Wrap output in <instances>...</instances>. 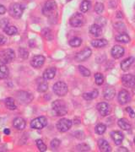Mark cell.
<instances>
[{
  "label": "cell",
  "instance_id": "ee69618b",
  "mask_svg": "<svg viewBox=\"0 0 135 152\" xmlns=\"http://www.w3.org/2000/svg\"><path fill=\"white\" fill-rule=\"evenodd\" d=\"M8 25H9V20H7V19H4V20H2V21L0 22V26L3 29L6 27Z\"/></svg>",
  "mask_w": 135,
  "mask_h": 152
},
{
  "label": "cell",
  "instance_id": "836d02e7",
  "mask_svg": "<svg viewBox=\"0 0 135 152\" xmlns=\"http://www.w3.org/2000/svg\"><path fill=\"white\" fill-rule=\"evenodd\" d=\"M107 130V126L103 124H99L96 127V132L98 134H103Z\"/></svg>",
  "mask_w": 135,
  "mask_h": 152
},
{
  "label": "cell",
  "instance_id": "44dd1931",
  "mask_svg": "<svg viewBox=\"0 0 135 152\" xmlns=\"http://www.w3.org/2000/svg\"><path fill=\"white\" fill-rule=\"evenodd\" d=\"M134 60L135 59L134 57H130V58H128L124 59L121 63V69L123 71L128 70L129 68L131 67V65L134 64Z\"/></svg>",
  "mask_w": 135,
  "mask_h": 152
},
{
  "label": "cell",
  "instance_id": "8992f818",
  "mask_svg": "<svg viewBox=\"0 0 135 152\" xmlns=\"http://www.w3.org/2000/svg\"><path fill=\"white\" fill-rule=\"evenodd\" d=\"M47 125V118L46 117H38L31 122V128L33 129H42Z\"/></svg>",
  "mask_w": 135,
  "mask_h": 152
},
{
  "label": "cell",
  "instance_id": "7a4b0ae2",
  "mask_svg": "<svg viewBox=\"0 0 135 152\" xmlns=\"http://www.w3.org/2000/svg\"><path fill=\"white\" fill-rule=\"evenodd\" d=\"M15 58L14 50L10 48L5 49L0 52V63L3 64H8L11 63Z\"/></svg>",
  "mask_w": 135,
  "mask_h": 152
},
{
  "label": "cell",
  "instance_id": "74e56055",
  "mask_svg": "<svg viewBox=\"0 0 135 152\" xmlns=\"http://www.w3.org/2000/svg\"><path fill=\"white\" fill-rule=\"evenodd\" d=\"M60 144H61V142L58 139H53L50 143V146L53 150H57L60 146Z\"/></svg>",
  "mask_w": 135,
  "mask_h": 152
},
{
  "label": "cell",
  "instance_id": "e575fe53",
  "mask_svg": "<svg viewBox=\"0 0 135 152\" xmlns=\"http://www.w3.org/2000/svg\"><path fill=\"white\" fill-rule=\"evenodd\" d=\"M79 70H80V74L84 77H89V76L90 75V71L88 69H86L85 67H84V66H79Z\"/></svg>",
  "mask_w": 135,
  "mask_h": 152
},
{
  "label": "cell",
  "instance_id": "f907efd6",
  "mask_svg": "<svg viewBox=\"0 0 135 152\" xmlns=\"http://www.w3.org/2000/svg\"><path fill=\"white\" fill-rule=\"evenodd\" d=\"M134 144H135V138H134Z\"/></svg>",
  "mask_w": 135,
  "mask_h": 152
},
{
  "label": "cell",
  "instance_id": "4fadbf2b",
  "mask_svg": "<svg viewBox=\"0 0 135 152\" xmlns=\"http://www.w3.org/2000/svg\"><path fill=\"white\" fill-rule=\"evenodd\" d=\"M122 83L126 87H134L135 86V77L133 75H124L122 77Z\"/></svg>",
  "mask_w": 135,
  "mask_h": 152
},
{
  "label": "cell",
  "instance_id": "5b68a950",
  "mask_svg": "<svg viewBox=\"0 0 135 152\" xmlns=\"http://www.w3.org/2000/svg\"><path fill=\"white\" fill-rule=\"evenodd\" d=\"M24 6L20 4H12L9 7V15L11 16L14 17V18H16L19 19L23 15V12H24Z\"/></svg>",
  "mask_w": 135,
  "mask_h": 152
},
{
  "label": "cell",
  "instance_id": "f546056e",
  "mask_svg": "<svg viewBox=\"0 0 135 152\" xmlns=\"http://www.w3.org/2000/svg\"><path fill=\"white\" fill-rule=\"evenodd\" d=\"M9 75V70L5 64L0 65V79H6Z\"/></svg>",
  "mask_w": 135,
  "mask_h": 152
},
{
  "label": "cell",
  "instance_id": "681fc988",
  "mask_svg": "<svg viewBox=\"0 0 135 152\" xmlns=\"http://www.w3.org/2000/svg\"><path fill=\"white\" fill-rule=\"evenodd\" d=\"M133 91H134V93L135 94V86L134 87H133Z\"/></svg>",
  "mask_w": 135,
  "mask_h": 152
},
{
  "label": "cell",
  "instance_id": "bcb514c9",
  "mask_svg": "<svg viewBox=\"0 0 135 152\" xmlns=\"http://www.w3.org/2000/svg\"><path fill=\"white\" fill-rule=\"evenodd\" d=\"M6 13V8L4 5L0 4V15H4Z\"/></svg>",
  "mask_w": 135,
  "mask_h": 152
},
{
  "label": "cell",
  "instance_id": "3957f363",
  "mask_svg": "<svg viewBox=\"0 0 135 152\" xmlns=\"http://www.w3.org/2000/svg\"><path fill=\"white\" fill-rule=\"evenodd\" d=\"M57 10V4L54 0H48L45 3L42 8V14L45 16H53L54 12Z\"/></svg>",
  "mask_w": 135,
  "mask_h": 152
},
{
  "label": "cell",
  "instance_id": "7c38bea8",
  "mask_svg": "<svg viewBox=\"0 0 135 152\" xmlns=\"http://www.w3.org/2000/svg\"><path fill=\"white\" fill-rule=\"evenodd\" d=\"M117 99H118V102L120 105H125L128 102H129L130 99V94L128 91L126 90H122L120 91V92L118 94V96H117Z\"/></svg>",
  "mask_w": 135,
  "mask_h": 152
},
{
  "label": "cell",
  "instance_id": "7dc6e473",
  "mask_svg": "<svg viewBox=\"0 0 135 152\" xmlns=\"http://www.w3.org/2000/svg\"><path fill=\"white\" fill-rule=\"evenodd\" d=\"M117 151L121 152V151H125V152H128V149H126L125 147H120L117 149Z\"/></svg>",
  "mask_w": 135,
  "mask_h": 152
},
{
  "label": "cell",
  "instance_id": "8fae6325",
  "mask_svg": "<svg viewBox=\"0 0 135 152\" xmlns=\"http://www.w3.org/2000/svg\"><path fill=\"white\" fill-rule=\"evenodd\" d=\"M96 108H97L99 113L101 114L102 117L108 116L110 114V113H111V107L107 102H100V103H98L97 106H96Z\"/></svg>",
  "mask_w": 135,
  "mask_h": 152
},
{
  "label": "cell",
  "instance_id": "f35d334b",
  "mask_svg": "<svg viewBox=\"0 0 135 152\" xmlns=\"http://www.w3.org/2000/svg\"><path fill=\"white\" fill-rule=\"evenodd\" d=\"M47 89H48V85H47V83H46V82H43V83H42V84H40L39 86H38L37 88V91L38 92H45V91H47Z\"/></svg>",
  "mask_w": 135,
  "mask_h": 152
},
{
  "label": "cell",
  "instance_id": "d6a6232c",
  "mask_svg": "<svg viewBox=\"0 0 135 152\" xmlns=\"http://www.w3.org/2000/svg\"><path fill=\"white\" fill-rule=\"evenodd\" d=\"M95 80H96V84L97 86H101L104 83V76L101 73H96L95 75Z\"/></svg>",
  "mask_w": 135,
  "mask_h": 152
},
{
  "label": "cell",
  "instance_id": "52a82bcc",
  "mask_svg": "<svg viewBox=\"0 0 135 152\" xmlns=\"http://www.w3.org/2000/svg\"><path fill=\"white\" fill-rule=\"evenodd\" d=\"M85 19L81 13H75L71 16L69 20L71 26L73 27H80L85 24Z\"/></svg>",
  "mask_w": 135,
  "mask_h": 152
},
{
  "label": "cell",
  "instance_id": "ac0fdd59",
  "mask_svg": "<svg viewBox=\"0 0 135 152\" xmlns=\"http://www.w3.org/2000/svg\"><path fill=\"white\" fill-rule=\"evenodd\" d=\"M98 147L100 151L102 152L112 151V147L110 145V144L104 139H100L98 140Z\"/></svg>",
  "mask_w": 135,
  "mask_h": 152
},
{
  "label": "cell",
  "instance_id": "f5cc1de1",
  "mask_svg": "<svg viewBox=\"0 0 135 152\" xmlns=\"http://www.w3.org/2000/svg\"><path fill=\"white\" fill-rule=\"evenodd\" d=\"M68 1H70V0H68Z\"/></svg>",
  "mask_w": 135,
  "mask_h": 152
},
{
  "label": "cell",
  "instance_id": "5bb4252c",
  "mask_svg": "<svg viewBox=\"0 0 135 152\" xmlns=\"http://www.w3.org/2000/svg\"><path fill=\"white\" fill-rule=\"evenodd\" d=\"M124 48L122 46H119V45L114 46L112 49V51H111L112 56V58H114L115 59H117V58H122L124 55Z\"/></svg>",
  "mask_w": 135,
  "mask_h": 152
},
{
  "label": "cell",
  "instance_id": "816d5d0a",
  "mask_svg": "<svg viewBox=\"0 0 135 152\" xmlns=\"http://www.w3.org/2000/svg\"><path fill=\"white\" fill-rule=\"evenodd\" d=\"M134 10H135V4H134Z\"/></svg>",
  "mask_w": 135,
  "mask_h": 152
},
{
  "label": "cell",
  "instance_id": "ab89813d",
  "mask_svg": "<svg viewBox=\"0 0 135 152\" xmlns=\"http://www.w3.org/2000/svg\"><path fill=\"white\" fill-rule=\"evenodd\" d=\"M19 53H20V57H21L23 59H26L29 57V52L26 48H20L19 49Z\"/></svg>",
  "mask_w": 135,
  "mask_h": 152
},
{
  "label": "cell",
  "instance_id": "484cf974",
  "mask_svg": "<svg viewBox=\"0 0 135 152\" xmlns=\"http://www.w3.org/2000/svg\"><path fill=\"white\" fill-rule=\"evenodd\" d=\"M117 124L118 126L123 130H130L132 129L130 124L125 119V118H122V119H119L118 122H117Z\"/></svg>",
  "mask_w": 135,
  "mask_h": 152
},
{
  "label": "cell",
  "instance_id": "c3c4849f",
  "mask_svg": "<svg viewBox=\"0 0 135 152\" xmlns=\"http://www.w3.org/2000/svg\"><path fill=\"white\" fill-rule=\"evenodd\" d=\"M4 133L7 134V135H9V134H10V130L9 129H4Z\"/></svg>",
  "mask_w": 135,
  "mask_h": 152
},
{
  "label": "cell",
  "instance_id": "ba28073f",
  "mask_svg": "<svg viewBox=\"0 0 135 152\" xmlns=\"http://www.w3.org/2000/svg\"><path fill=\"white\" fill-rule=\"evenodd\" d=\"M72 121L68 118H62L60 119L58 124H57V129L59 132H62V133H64V132H67L68 130H69L72 127Z\"/></svg>",
  "mask_w": 135,
  "mask_h": 152
},
{
  "label": "cell",
  "instance_id": "7402d4cb",
  "mask_svg": "<svg viewBox=\"0 0 135 152\" xmlns=\"http://www.w3.org/2000/svg\"><path fill=\"white\" fill-rule=\"evenodd\" d=\"M90 32L92 36L97 37L99 36H101V34L102 32V28L97 24H93L90 28Z\"/></svg>",
  "mask_w": 135,
  "mask_h": 152
},
{
  "label": "cell",
  "instance_id": "4dcf8cb0",
  "mask_svg": "<svg viewBox=\"0 0 135 152\" xmlns=\"http://www.w3.org/2000/svg\"><path fill=\"white\" fill-rule=\"evenodd\" d=\"M82 44V40L79 37H74L69 41V45L73 48H78Z\"/></svg>",
  "mask_w": 135,
  "mask_h": 152
},
{
  "label": "cell",
  "instance_id": "f6af8a7d",
  "mask_svg": "<svg viewBox=\"0 0 135 152\" xmlns=\"http://www.w3.org/2000/svg\"><path fill=\"white\" fill-rule=\"evenodd\" d=\"M7 42V38L4 35H0V46H3Z\"/></svg>",
  "mask_w": 135,
  "mask_h": 152
},
{
  "label": "cell",
  "instance_id": "277c9868",
  "mask_svg": "<svg viewBox=\"0 0 135 152\" xmlns=\"http://www.w3.org/2000/svg\"><path fill=\"white\" fill-rule=\"evenodd\" d=\"M53 90V92L58 96H64L69 91L67 84L63 81H58L56 84H54Z\"/></svg>",
  "mask_w": 135,
  "mask_h": 152
},
{
  "label": "cell",
  "instance_id": "e0dca14e",
  "mask_svg": "<svg viewBox=\"0 0 135 152\" xmlns=\"http://www.w3.org/2000/svg\"><path fill=\"white\" fill-rule=\"evenodd\" d=\"M116 95V91L112 86H107L104 90V92H103V96L104 98L107 101L110 100H112Z\"/></svg>",
  "mask_w": 135,
  "mask_h": 152
},
{
  "label": "cell",
  "instance_id": "83f0119b",
  "mask_svg": "<svg viewBox=\"0 0 135 152\" xmlns=\"http://www.w3.org/2000/svg\"><path fill=\"white\" fill-rule=\"evenodd\" d=\"M5 106L9 110H15L17 108L15 100L12 97H8L5 100Z\"/></svg>",
  "mask_w": 135,
  "mask_h": 152
},
{
  "label": "cell",
  "instance_id": "30bf717a",
  "mask_svg": "<svg viewBox=\"0 0 135 152\" xmlns=\"http://www.w3.org/2000/svg\"><path fill=\"white\" fill-rule=\"evenodd\" d=\"M92 54L91 49L89 48H85L84 50H82L81 52L78 53L75 56V58L77 61L79 62H83V61H85L87 60Z\"/></svg>",
  "mask_w": 135,
  "mask_h": 152
},
{
  "label": "cell",
  "instance_id": "8d00e7d4",
  "mask_svg": "<svg viewBox=\"0 0 135 152\" xmlns=\"http://www.w3.org/2000/svg\"><path fill=\"white\" fill-rule=\"evenodd\" d=\"M42 33V36H43L44 37L46 38L47 40H52V39H53V34H52V31H51V30H49L47 28L44 29Z\"/></svg>",
  "mask_w": 135,
  "mask_h": 152
},
{
  "label": "cell",
  "instance_id": "9a60e30c",
  "mask_svg": "<svg viewBox=\"0 0 135 152\" xmlns=\"http://www.w3.org/2000/svg\"><path fill=\"white\" fill-rule=\"evenodd\" d=\"M44 63H45V57H43L42 55H36L32 58L31 61V65L34 68L38 69L43 65Z\"/></svg>",
  "mask_w": 135,
  "mask_h": 152
},
{
  "label": "cell",
  "instance_id": "ffe728a7",
  "mask_svg": "<svg viewBox=\"0 0 135 152\" xmlns=\"http://www.w3.org/2000/svg\"><path fill=\"white\" fill-rule=\"evenodd\" d=\"M56 72H57L56 68H53V67L47 69L43 73V79L44 80H52V79H53L55 75H56Z\"/></svg>",
  "mask_w": 135,
  "mask_h": 152
},
{
  "label": "cell",
  "instance_id": "cb8c5ba5",
  "mask_svg": "<svg viewBox=\"0 0 135 152\" xmlns=\"http://www.w3.org/2000/svg\"><path fill=\"white\" fill-rule=\"evenodd\" d=\"M116 41L118 42H122V43H128L130 42V37L126 33H120L119 35H117L116 37Z\"/></svg>",
  "mask_w": 135,
  "mask_h": 152
},
{
  "label": "cell",
  "instance_id": "d4e9b609",
  "mask_svg": "<svg viewBox=\"0 0 135 152\" xmlns=\"http://www.w3.org/2000/svg\"><path fill=\"white\" fill-rule=\"evenodd\" d=\"M98 91L97 90H94L92 91L91 92H88V93H84L83 94V97L85 100L86 101H91V100H94L98 96Z\"/></svg>",
  "mask_w": 135,
  "mask_h": 152
},
{
  "label": "cell",
  "instance_id": "b9f144b4",
  "mask_svg": "<svg viewBox=\"0 0 135 152\" xmlns=\"http://www.w3.org/2000/svg\"><path fill=\"white\" fill-rule=\"evenodd\" d=\"M95 11L98 15H101L104 11V4L101 3H97L95 6Z\"/></svg>",
  "mask_w": 135,
  "mask_h": 152
},
{
  "label": "cell",
  "instance_id": "4316f807",
  "mask_svg": "<svg viewBox=\"0 0 135 152\" xmlns=\"http://www.w3.org/2000/svg\"><path fill=\"white\" fill-rule=\"evenodd\" d=\"M4 33H6L7 35H9V36H14V35H16L17 32H18V30H17V28L15 26H7L6 27H4Z\"/></svg>",
  "mask_w": 135,
  "mask_h": 152
},
{
  "label": "cell",
  "instance_id": "d590c367",
  "mask_svg": "<svg viewBox=\"0 0 135 152\" xmlns=\"http://www.w3.org/2000/svg\"><path fill=\"white\" fill-rule=\"evenodd\" d=\"M114 28L117 30V31H118L120 32H123L126 31V26H125V25L123 23H122V22H118V23H116V24H114Z\"/></svg>",
  "mask_w": 135,
  "mask_h": 152
},
{
  "label": "cell",
  "instance_id": "d6986e66",
  "mask_svg": "<svg viewBox=\"0 0 135 152\" xmlns=\"http://www.w3.org/2000/svg\"><path fill=\"white\" fill-rule=\"evenodd\" d=\"M13 126L18 130H23L26 128V121H25L24 118H16L13 121Z\"/></svg>",
  "mask_w": 135,
  "mask_h": 152
},
{
  "label": "cell",
  "instance_id": "9c48e42d",
  "mask_svg": "<svg viewBox=\"0 0 135 152\" xmlns=\"http://www.w3.org/2000/svg\"><path fill=\"white\" fill-rule=\"evenodd\" d=\"M17 98L20 101V102L23 104L30 103L33 100V96L31 93L27 91H20L17 93Z\"/></svg>",
  "mask_w": 135,
  "mask_h": 152
},
{
  "label": "cell",
  "instance_id": "6da1fadb",
  "mask_svg": "<svg viewBox=\"0 0 135 152\" xmlns=\"http://www.w3.org/2000/svg\"><path fill=\"white\" fill-rule=\"evenodd\" d=\"M53 110L55 112L57 116H64L68 113L67 106L63 101L62 100H56L52 103Z\"/></svg>",
  "mask_w": 135,
  "mask_h": 152
},
{
  "label": "cell",
  "instance_id": "2e32d148",
  "mask_svg": "<svg viewBox=\"0 0 135 152\" xmlns=\"http://www.w3.org/2000/svg\"><path fill=\"white\" fill-rule=\"evenodd\" d=\"M111 137L113 140L115 145H121L124 139V135L121 131H112L111 133Z\"/></svg>",
  "mask_w": 135,
  "mask_h": 152
},
{
  "label": "cell",
  "instance_id": "f1b7e54d",
  "mask_svg": "<svg viewBox=\"0 0 135 152\" xmlns=\"http://www.w3.org/2000/svg\"><path fill=\"white\" fill-rule=\"evenodd\" d=\"M90 7H91V3L90 1H88V0H84L80 4V9L81 12L85 13L88 10H90Z\"/></svg>",
  "mask_w": 135,
  "mask_h": 152
},
{
  "label": "cell",
  "instance_id": "1f68e13d",
  "mask_svg": "<svg viewBox=\"0 0 135 152\" xmlns=\"http://www.w3.org/2000/svg\"><path fill=\"white\" fill-rule=\"evenodd\" d=\"M36 146H37L38 150L40 151H47V145L44 144V142L42 140H36Z\"/></svg>",
  "mask_w": 135,
  "mask_h": 152
},
{
  "label": "cell",
  "instance_id": "603a6c76",
  "mask_svg": "<svg viewBox=\"0 0 135 152\" xmlns=\"http://www.w3.org/2000/svg\"><path fill=\"white\" fill-rule=\"evenodd\" d=\"M108 44V41L106 39H96V40H93L91 41V45L94 48H104Z\"/></svg>",
  "mask_w": 135,
  "mask_h": 152
},
{
  "label": "cell",
  "instance_id": "7bdbcfd3",
  "mask_svg": "<svg viewBox=\"0 0 135 152\" xmlns=\"http://www.w3.org/2000/svg\"><path fill=\"white\" fill-rule=\"evenodd\" d=\"M126 111L128 112V115L130 116V118H135V112L133 110L132 107H127V108H126Z\"/></svg>",
  "mask_w": 135,
  "mask_h": 152
},
{
  "label": "cell",
  "instance_id": "60d3db41",
  "mask_svg": "<svg viewBox=\"0 0 135 152\" xmlns=\"http://www.w3.org/2000/svg\"><path fill=\"white\" fill-rule=\"evenodd\" d=\"M76 149L79 151H89L90 150V146L88 145H86V144H80V145H77Z\"/></svg>",
  "mask_w": 135,
  "mask_h": 152
}]
</instances>
